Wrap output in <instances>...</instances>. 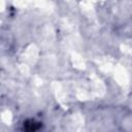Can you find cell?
<instances>
[{"instance_id":"obj_1","label":"cell","mask_w":132,"mask_h":132,"mask_svg":"<svg viewBox=\"0 0 132 132\" xmlns=\"http://www.w3.org/2000/svg\"><path fill=\"white\" fill-rule=\"evenodd\" d=\"M40 124L39 123H35L34 121H27L24 123V129L25 130H28V131H34V130H37L38 128H40Z\"/></svg>"}]
</instances>
